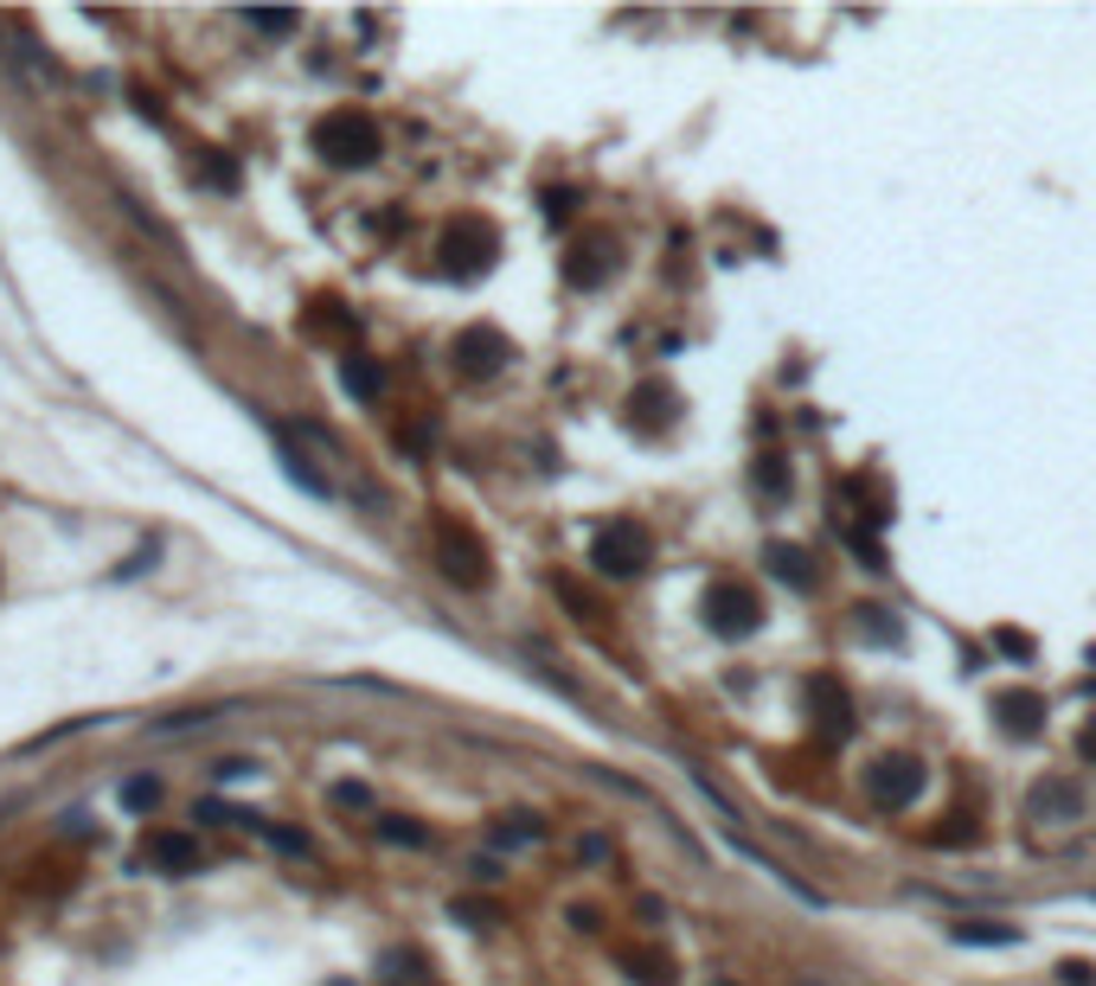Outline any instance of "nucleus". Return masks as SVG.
Instances as JSON below:
<instances>
[{
  "mask_svg": "<svg viewBox=\"0 0 1096 986\" xmlns=\"http://www.w3.org/2000/svg\"><path fill=\"white\" fill-rule=\"evenodd\" d=\"M314 154L328 160V167H373L378 160V122L366 110H328L321 122H314Z\"/></svg>",
  "mask_w": 1096,
  "mask_h": 986,
  "instance_id": "1",
  "label": "nucleus"
},
{
  "mask_svg": "<svg viewBox=\"0 0 1096 986\" xmlns=\"http://www.w3.org/2000/svg\"><path fill=\"white\" fill-rule=\"evenodd\" d=\"M436 256H443V269H450L455 282H475V276H488L494 269L500 237H494V224H481V219H455V224H443Z\"/></svg>",
  "mask_w": 1096,
  "mask_h": 986,
  "instance_id": "2",
  "label": "nucleus"
},
{
  "mask_svg": "<svg viewBox=\"0 0 1096 986\" xmlns=\"http://www.w3.org/2000/svg\"><path fill=\"white\" fill-rule=\"evenodd\" d=\"M647 557H654V539H647L635 519H609L604 532L590 539V564H597L604 577H635V570H647Z\"/></svg>",
  "mask_w": 1096,
  "mask_h": 986,
  "instance_id": "3",
  "label": "nucleus"
},
{
  "mask_svg": "<svg viewBox=\"0 0 1096 986\" xmlns=\"http://www.w3.org/2000/svg\"><path fill=\"white\" fill-rule=\"evenodd\" d=\"M699 616H706V628L712 634H724V641H738V634H756V621H763V602H756V589L751 584H712L706 596H699Z\"/></svg>",
  "mask_w": 1096,
  "mask_h": 986,
  "instance_id": "4",
  "label": "nucleus"
},
{
  "mask_svg": "<svg viewBox=\"0 0 1096 986\" xmlns=\"http://www.w3.org/2000/svg\"><path fill=\"white\" fill-rule=\"evenodd\" d=\"M436 557H443V570H450L462 589H481L494 577L488 570V545H481L468 525H455V519H436Z\"/></svg>",
  "mask_w": 1096,
  "mask_h": 986,
  "instance_id": "5",
  "label": "nucleus"
},
{
  "mask_svg": "<svg viewBox=\"0 0 1096 986\" xmlns=\"http://www.w3.org/2000/svg\"><path fill=\"white\" fill-rule=\"evenodd\" d=\"M866 788H872L878 807H910L923 795V763H910V756H878L872 775H866Z\"/></svg>",
  "mask_w": 1096,
  "mask_h": 986,
  "instance_id": "6",
  "label": "nucleus"
},
{
  "mask_svg": "<svg viewBox=\"0 0 1096 986\" xmlns=\"http://www.w3.org/2000/svg\"><path fill=\"white\" fill-rule=\"evenodd\" d=\"M507 359H513V346H507V333H494V328H468L455 340V366L468 372V378H494Z\"/></svg>",
  "mask_w": 1096,
  "mask_h": 986,
  "instance_id": "7",
  "label": "nucleus"
},
{
  "mask_svg": "<svg viewBox=\"0 0 1096 986\" xmlns=\"http://www.w3.org/2000/svg\"><path fill=\"white\" fill-rule=\"evenodd\" d=\"M801 698H808L815 724H821L828 736H846V731H853V698L840 693V679H828V673H815V679L801 686Z\"/></svg>",
  "mask_w": 1096,
  "mask_h": 986,
  "instance_id": "8",
  "label": "nucleus"
},
{
  "mask_svg": "<svg viewBox=\"0 0 1096 986\" xmlns=\"http://www.w3.org/2000/svg\"><path fill=\"white\" fill-rule=\"evenodd\" d=\"M1084 788L1077 782H1064V775H1052V782H1039L1032 788V820H1052V827H1064V820H1084Z\"/></svg>",
  "mask_w": 1096,
  "mask_h": 986,
  "instance_id": "9",
  "label": "nucleus"
},
{
  "mask_svg": "<svg viewBox=\"0 0 1096 986\" xmlns=\"http://www.w3.org/2000/svg\"><path fill=\"white\" fill-rule=\"evenodd\" d=\"M609 269H616V244H609V237H584V244L565 256V276L577 289H604Z\"/></svg>",
  "mask_w": 1096,
  "mask_h": 986,
  "instance_id": "10",
  "label": "nucleus"
},
{
  "mask_svg": "<svg viewBox=\"0 0 1096 986\" xmlns=\"http://www.w3.org/2000/svg\"><path fill=\"white\" fill-rule=\"evenodd\" d=\"M994 718L1007 724V736H1039V724H1045V698L1026 693V686H1014V693H994Z\"/></svg>",
  "mask_w": 1096,
  "mask_h": 986,
  "instance_id": "11",
  "label": "nucleus"
},
{
  "mask_svg": "<svg viewBox=\"0 0 1096 986\" xmlns=\"http://www.w3.org/2000/svg\"><path fill=\"white\" fill-rule=\"evenodd\" d=\"M142 865H154V872H167V877H187V872H199V840H187V833H154V840L142 845Z\"/></svg>",
  "mask_w": 1096,
  "mask_h": 986,
  "instance_id": "12",
  "label": "nucleus"
},
{
  "mask_svg": "<svg viewBox=\"0 0 1096 986\" xmlns=\"http://www.w3.org/2000/svg\"><path fill=\"white\" fill-rule=\"evenodd\" d=\"M763 564H770V577H783L789 589H815L821 584V577H815V557H808L801 545H783V539L763 551Z\"/></svg>",
  "mask_w": 1096,
  "mask_h": 986,
  "instance_id": "13",
  "label": "nucleus"
},
{
  "mask_svg": "<svg viewBox=\"0 0 1096 986\" xmlns=\"http://www.w3.org/2000/svg\"><path fill=\"white\" fill-rule=\"evenodd\" d=\"M192 180L212 186V192H237V160L225 147H192Z\"/></svg>",
  "mask_w": 1096,
  "mask_h": 986,
  "instance_id": "14",
  "label": "nucleus"
},
{
  "mask_svg": "<svg viewBox=\"0 0 1096 986\" xmlns=\"http://www.w3.org/2000/svg\"><path fill=\"white\" fill-rule=\"evenodd\" d=\"M629 417H635L642 430H667V417H674V391H667V385H642V391L629 398Z\"/></svg>",
  "mask_w": 1096,
  "mask_h": 986,
  "instance_id": "15",
  "label": "nucleus"
},
{
  "mask_svg": "<svg viewBox=\"0 0 1096 986\" xmlns=\"http://www.w3.org/2000/svg\"><path fill=\"white\" fill-rule=\"evenodd\" d=\"M341 385H346V391H353L359 403H373L378 391H385V372H378L373 359H359V353H353V359L341 366Z\"/></svg>",
  "mask_w": 1096,
  "mask_h": 986,
  "instance_id": "16",
  "label": "nucleus"
},
{
  "mask_svg": "<svg viewBox=\"0 0 1096 986\" xmlns=\"http://www.w3.org/2000/svg\"><path fill=\"white\" fill-rule=\"evenodd\" d=\"M949 935L968 942V949H987V942H994V949H1014V942H1020V929H1007V922H994V929H987V922H955Z\"/></svg>",
  "mask_w": 1096,
  "mask_h": 986,
  "instance_id": "17",
  "label": "nucleus"
},
{
  "mask_svg": "<svg viewBox=\"0 0 1096 986\" xmlns=\"http://www.w3.org/2000/svg\"><path fill=\"white\" fill-rule=\"evenodd\" d=\"M629 981H642V986H674V961H667V954H629Z\"/></svg>",
  "mask_w": 1096,
  "mask_h": 986,
  "instance_id": "18",
  "label": "nucleus"
},
{
  "mask_svg": "<svg viewBox=\"0 0 1096 986\" xmlns=\"http://www.w3.org/2000/svg\"><path fill=\"white\" fill-rule=\"evenodd\" d=\"M494 840L500 845H520V840H545V827L532 820V813H507L500 827H494Z\"/></svg>",
  "mask_w": 1096,
  "mask_h": 986,
  "instance_id": "19",
  "label": "nucleus"
},
{
  "mask_svg": "<svg viewBox=\"0 0 1096 986\" xmlns=\"http://www.w3.org/2000/svg\"><path fill=\"white\" fill-rule=\"evenodd\" d=\"M756 487H763V494H783V487H789V468H783L776 455H756Z\"/></svg>",
  "mask_w": 1096,
  "mask_h": 986,
  "instance_id": "20",
  "label": "nucleus"
},
{
  "mask_svg": "<svg viewBox=\"0 0 1096 986\" xmlns=\"http://www.w3.org/2000/svg\"><path fill=\"white\" fill-rule=\"evenodd\" d=\"M251 26H257V33H269V38H283V33H296V26H302V13H251Z\"/></svg>",
  "mask_w": 1096,
  "mask_h": 986,
  "instance_id": "21",
  "label": "nucleus"
},
{
  "mask_svg": "<svg viewBox=\"0 0 1096 986\" xmlns=\"http://www.w3.org/2000/svg\"><path fill=\"white\" fill-rule=\"evenodd\" d=\"M378 833H385V840H398V845H423V840H430V833H423V827H411V820H378Z\"/></svg>",
  "mask_w": 1096,
  "mask_h": 986,
  "instance_id": "22",
  "label": "nucleus"
},
{
  "mask_svg": "<svg viewBox=\"0 0 1096 986\" xmlns=\"http://www.w3.org/2000/svg\"><path fill=\"white\" fill-rule=\"evenodd\" d=\"M122 801H129V807H154V801H160V782H142V775H135V782H122Z\"/></svg>",
  "mask_w": 1096,
  "mask_h": 986,
  "instance_id": "23",
  "label": "nucleus"
},
{
  "mask_svg": "<svg viewBox=\"0 0 1096 986\" xmlns=\"http://www.w3.org/2000/svg\"><path fill=\"white\" fill-rule=\"evenodd\" d=\"M1059 981H1064V986H1096V974L1084 967V961H1064V967H1059Z\"/></svg>",
  "mask_w": 1096,
  "mask_h": 986,
  "instance_id": "24",
  "label": "nucleus"
},
{
  "mask_svg": "<svg viewBox=\"0 0 1096 986\" xmlns=\"http://www.w3.org/2000/svg\"><path fill=\"white\" fill-rule=\"evenodd\" d=\"M135 115H148V122H167V110H160V103H154L148 90H135Z\"/></svg>",
  "mask_w": 1096,
  "mask_h": 986,
  "instance_id": "25",
  "label": "nucleus"
},
{
  "mask_svg": "<svg viewBox=\"0 0 1096 986\" xmlns=\"http://www.w3.org/2000/svg\"><path fill=\"white\" fill-rule=\"evenodd\" d=\"M571 212V192H545V219H565Z\"/></svg>",
  "mask_w": 1096,
  "mask_h": 986,
  "instance_id": "26",
  "label": "nucleus"
},
{
  "mask_svg": "<svg viewBox=\"0 0 1096 986\" xmlns=\"http://www.w3.org/2000/svg\"><path fill=\"white\" fill-rule=\"evenodd\" d=\"M1077 750H1084V756H1091V763H1096V718H1091V724H1084V736H1077Z\"/></svg>",
  "mask_w": 1096,
  "mask_h": 986,
  "instance_id": "27",
  "label": "nucleus"
}]
</instances>
